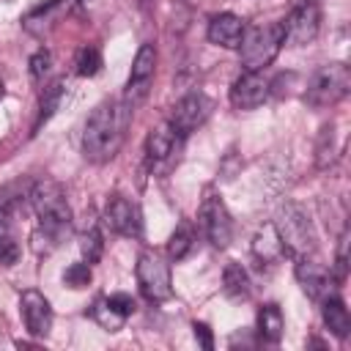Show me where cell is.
<instances>
[{
  "mask_svg": "<svg viewBox=\"0 0 351 351\" xmlns=\"http://www.w3.org/2000/svg\"><path fill=\"white\" fill-rule=\"evenodd\" d=\"M90 318H93L101 329H107V332H118V329H123V324H126V315L110 302V296H99V299L93 302Z\"/></svg>",
  "mask_w": 351,
  "mask_h": 351,
  "instance_id": "7402d4cb",
  "label": "cell"
},
{
  "mask_svg": "<svg viewBox=\"0 0 351 351\" xmlns=\"http://www.w3.org/2000/svg\"><path fill=\"white\" fill-rule=\"evenodd\" d=\"M90 263H85V261H77V263H71L66 271H63V282L69 285V288H74V291H80V288H88L90 285Z\"/></svg>",
  "mask_w": 351,
  "mask_h": 351,
  "instance_id": "83f0119b",
  "label": "cell"
},
{
  "mask_svg": "<svg viewBox=\"0 0 351 351\" xmlns=\"http://www.w3.org/2000/svg\"><path fill=\"white\" fill-rule=\"evenodd\" d=\"M181 143H184V137H181L167 121H165L162 126L151 129L148 137H145V165H148V170H154V173H167V170L178 162Z\"/></svg>",
  "mask_w": 351,
  "mask_h": 351,
  "instance_id": "52a82bcc",
  "label": "cell"
},
{
  "mask_svg": "<svg viewBox=\"0 0 351 351\" xmlns=\"http://www.w3.org/2000/svg\"><path fill=\"white\" fill-rule=\"evenodd\" d=\"M132 112L134 110L123 99H104L93 107L82 132V154L88 162L104 165L121 151L126 129L132 123Z\"/></svg>",
  "mask_w": 351,
  "mask_h": 351,
  "instance_id": "6da1fadb",
  "label": "cell"
},
{
  "mask_svg": "<svg viewBox=\"0 0 351 351\" xmlns=\"http://www.w3.org/2000/svg\"><path fill=\"white\" fill-rule=\"evenodd\" d=\"M80 252H82V261L85 263H99L101 252H104V241H101V233L99 228H88L82 236H80Z\"/></svg>",
  "mask_w": 351,
  "mask_h": 351,
  "instance_id": "d4e9b609",
  "label": "cell"
},
{
  "mask_svg": "<svg viewBox=\"0 0 351 351\" xmlns=\"http://www.w3.org/2000/svg\"><path fill=\"white\" fill-rule=\"evenodd\" d=\"M101 69V52L99 47H82L77 58V74L80 77H96Z\"/></svg>",
  "mask_w": 351,
  "mask_h": 351,
  "instance_id": "4316f807",
  "label": "cell"
},
{
  "mask_svg": "<svg viewBox=\"0 0 351 351\" xmlns=\"http://www.w3.org/2000/svg\"><path fill=\"white\" fill-rule=\"evenodd\" d=\"M3 93H5V85H3V80H0V99H3Z\"/></svg>",
  "mask_w": 351,
  "mask_h": 351,
  "instance_id": "836d02e7",
  "label": "cell"
},
{
  "mask_svg": "<svg viewBox=\"0 0 351 351\" xmlns=\"http://www.w3.org/2000/svg\"><path fill=\"white\" fill-rule=\"evenodd\" d=\"M351 90V69L346 63H324L304 88V101L313 110L335 107Z\"/></svg>",
  "mask_w": 351,
  "mask_h": 351,
  "instance_id": "5b68a950",
  "label": "cell"
},
{
  "mask_svg": "<svg viewBox=\"0 0 351 351\" xmlns=\"http://www.w3.org/2000/svg\"><path fill=\"white\" fill-rule=\"evenodd\" d=\"M27 200L38 217V228L33 233L36 247L44 241L47 244L44 250H55L71 233V206L66 200V189L58 181L44 178V181H36L30 186Z\"/></svg>",
  "mask_w": 351,
  "mask_h": 351,
  "instance_id": "7a4b0ae2",
  "label": "cell"
},
{
  "mask_svg": "<svg viewBox=\"0 0 351 351\" xmlns=\"http://www.w3.org/2000/svg\"><path fill=\"white\" fill-rule=\"evenodd\" d=\"M211 110H214V101H211L206 93H200V90H197V93H186L184 99H178V101L173 104L167 123L186 140L197 126H203V123L208 121Z\"/></svg>",
  "mask_w": 351,
  "mask_h": 351,
  "instance_id": "8fae6325",
  "label": "cell"
},
{
  "mask_svg": "<svg viewBox=\"0 0 351 351\" xmlns=\"http://www.w3.org/2000/svg\"><path fill=\"white\" fill-rule=\"evenodd\" d=\"M80 0H44L41 5H36L33 11H27L22 16V27L33 36H44L49 33L55 25H60L74 8H77Z\"/></svg>",
  "mask_w": 351,
  "mask_h": 351,
  "instance_id": "9a60e30c",
  "label": "cell"
},
{
  "mask_svg": "<svg viewBox=\"0 0 351 351\" xmlns=\"http://www.w3.org/2000/svg\"><path fill=\"white\" fill-rule=\"evenodd\" d=\"M60 99H63V82L55 80V82L47 85L44 93H41V101H38V118H36V123H33V134L41 129V123H47V121L55 115V110L60 107Z\"/></svg>",
  "mask_w": 351,
  "mask_h": 351,
  "instance_id": "603a6c76",
  "label": "cell"
},
{
  "mask_svg": "<svg viewBox=\"0 0 351 351\" xmlns=\"http://www.w3.org/2000/svg\"><path fill=\"white\" fill-rule=\"evenodd\" d=\"M302 3H313V0H293V5H302Z\"/></svg>",
  "mask_w": 351,
  "mask_h": 351,
  "instance_id": "e575fe53",
  "label": "cell"
},
{
  "mask_svg": "<svg viewBox=\"0 0 351 351\" xmlns=\"http://www.w3.org/2000/svg\"><path fill=\"white\" fill-rule=\"evenodd\" d=\"M274 230L282 241L285 255L291 258H304L315 252V230L310 225V217L296 206V203H285L277 208L274 214Z\"/></svg>",
  "mask_w": 351,
  "mask_h": 351,
  "instance_id": "277c9868",
  "label": "cell"
},
{
  "mask_svg": "<svg viewBox=\"0 0 351 351\" xmlns=\"http://www.w3.org/2000/svg\"><path fill=\"white\" fill-rule=\"evenodd\" d=\"M22 255L16 236L8 230V222H0V266H14Z\"/></svg>",
  "mask_w": 351,
  "mask_h": 351,
  "instance_id": "484cf974",
  "label": "cell"
},
{
  "mask_svg": "<svg viewBox=\"0 0 351 351\" xmlns=\"http://www.w3.org/2000/svg\"><path fill=\"white\" fill-rule=\"evenodd\" d=\"M280 25H282V44L285 47H307L310 41H315V36L321 30V8L315 3L293 5L288 19Z\"/></svg>",
  "mask_w": 351,
  "mask_h": 351,
  "instance_id": "30bf717a",
  "label": "cell"
},
{
  "mask_svg": "<svg viewBox=\"0 0 351 351\" xmlns=\"http://www.w3.org/2000/svg\"><path fill=\"white\" fill-rule=\"evenodd\" d=\"M332 126H324L321 129V143H318V167H326L335 156V143H332Z\"/></svg>",
  "mask_w": 351,
  "mask_h": 351,
  "instance_id": "4dcf8cb0",
  "label": "cell"
},
{
  "mask_svg": "<svg viewBox=\"0 0 351 351\" xmlns=\"http://www.w3.org/2000/svg\"><path fill=\"white\" fill-rule=\"evenodd\" d=\"M27 66H30V77H33L36 82H41V80L49 74V66H52V55H49V49H44V47H41V49L30 58V63H27Z\"/></svg>",
  "mask_w": 351,
  "mask_h": 351,
  "instance_id": "f546056e",
  "label": "cell"
},
{
  "mask_svg": "<svg viewBox=\"0 0 351 351\" xmlns=\"http://www.w3.org/2000/svg\"><path fill=\"white\" fill-rule=\"evenodd\" d=\"M282 332H285V315H282L280 304L266 302V304L258 310V335H261L266 343H280Z\"/></svg>",
  "mask_w": 351,
  "mask_h": 351,
  "instance_id": "ffe728a7",
  "label": "cell"
},
{
  "mask_svg": "<svg viewBox=\"0 0 351 351\" xmlns=\"http://www.w3.org/2000/svg\"><path fill=\"white\" fill-rule=\"evenodd\" d=\"M197 217H200V228H203L206 239L211 241V247L225 250L233 239V217H230L225 200L217 192H206Z\"/></svg>",
  "mask_w": 351,
  "mask_h": 351,
  "instance_id": "ba28073f",
  "label": "cell"
},
{
  "mask_svg": "<svg viewBox=\"0 0 351 351\" xmlns=\"http://www.w3.org/2000/svg\"><path fill=\"white\" fill-rule=\"evenodd\" d=\"M269 99V80L261 71H244L230 85V104L236 110H255Z\"/></svg>",
  "mask_w": 351,
  "mask_h": 351,
  "instance_id": "2e32d148",
  "label": "cell"
},
{
  "mask_svg": "<svg viewBox=\"0 0 351 351\" xmlns=\"http://www.w3.org/2000/svg\"><path fill=\"white\" fill-rule=\"evenodd\" d=\"M192 332H195V340L200 343V348H206V351L214 348V335H211V326H208V324L195 321V324H192Z\"/></svg>",
  "mask_w": 351,
  "mask_h": 351,
  "instance_id": "1f68e13d",
  "label": "cell"
},
{
  "mask_svg": "<svg viewBox=\"0 0 351 351\" xmlns=\"http://www.w3.org/2000/svg\"><path fill=\"white\" fill-rule=\"evenodd\" d=\"M252 255H255L261 263H274V261H280V258L285 255L282 241H280V236H277V230H274L271 222L263 225V228L255 233V239H252Z\"/></svg>",
  "mask_w": 351,
  "mask_h": 351,
  "instance_id": "d6986e66",
  "label": "cell"
},
{
  "mask_svg": "<svg viewBox=\"0 0 351 351\" xmlns=\"http://www.w3.org/2000/svg\"><path fill=\"white\" fill-rule=\"evenodd\" d=\"M293 274H296L302 291H304L310 299H315V302H324L326 296H335V293H337V285H340V282L335 280V274H332L326 266H321L318 261H313V255L296 258Z\"/></svg>",
  "mask_w": 351,
  "mask_h": 351,
  "instance_id": "7c38bea8",
  "label": "cell"
},
{
  "mask_svg": "<svg viewBox=\"0 0 351 351\" xmlns=\"http://www.w3.org/2000/svg\"><path fill=\"white\" fill-rule=\"evenodd\" d=\"M140 3H143V5H145V3H151V0H140Z\"/></svg>",
  "mask_w": 351,
  "mask_h": 351,
  "instance_id": "d590c367",
  "label": "cell"
},
{
  "mask_svg": "<svg viewBox=\"0 0 351 351\" xmlns=\"http://www.w3.org/2000/svg\"><path fill=\"white\" fill-rule=\"evenodd\" d=\"M110 302H112V304H115L126 318L134 313V299H132L129 293H110Z\"/></svg>",
  "mask_w": 351,
  "mask_h": 351,
  "instance_id": "d6a6232c",
  "label": "cell"
},
{
  "mask_svg": "<svg viewBox=\"0 0 351 351\" xmlns=\"http://www.w3.org/2000/svg\"><path fill=\"white\" fill-rule=\"evenodd\" d=\"M134 277L140 285V293L148 302H167L173 299V277H170V263L154 252V250H143L134 266Z\"/></svg>",
  "mask_w": 351,
  "mask_h": 351,
  "instance_id": "8992f818",
  "label": "cell"
},
{
  "mask_svg": "<svg viewBox=\"0 0 351 351\" xmlns=\"http://www.w3.org/2000/svg\"><path fill=\"white\" fill-rule=\"evenodd\" d=\"M154 74H156V49H154V44H143L134 55V63H132V71L126 80V90L121 96L132 110L145 101L151 82H154Z\"/></svg>",
  "mask_w": 351,
  "mask_h": 351,
  "instance_id": "9c48e42d",
  "label": "cell"
},
{
  "mask_svg": "<svg viewBox=\"0 0 351 351\" xmlns=\"http://www.w3.org/2000/svg\"><path fill=\"white\" fill-rule=\"evenodd\" d=\"M332 274H335L337 282H343L346 274H348V228L337 239V255H335V271Z\"/></svg>",
  "mask_w": 351,
  "mask_h": 351,
  "instance_id": "f1b7e54d",
  "label": "cell"
},
{
  "mask_svg": "<svg viewBox=\"0 0 351 351\" xmlns=\"http://www.w3.org/2000/svg\"><path fill=\"white\" fill-rule=\"evenodd\" d=\"M104 225L115 230L118 236L126 239H140L143 236V214L140 206L123 195H112L104 206Z\"/></svg>",
  "mask_w": 351,
  "mask_h": 351,
  "instance_id": "4fadbf2b",
  "label": "cell"
},
{
  "mask_svg": "<svg viewBox=\"0 0 351 351\" xmlns=\"http://www.w3.org/2000/svg\"><path fill=\"white\" fill-rule=\"evenodd\" d=\"M222 288H225V296L228 299H236V302H241V299H247L250 296V274H247V269L241 266V263H236V261H230L228 266H225V271H222Z\"/></svg>",
  "mask_w": 351,
  "mask_h": 351,
  "instance_id": "44dd1931",
  "label": "cell"
},
{
  "mask_svg": "<svg viewBox=\"0 0 351 351\" xmlns=\"http://www.w3.org/2000/svg\"><path fill=\"white\" fill-rule=\"evenodd\" d=\"M244 19L241 16H236V14H217V16H211V22H208V30H206V36H208V41L211 44H217V47H225V49H239V44H241V36H244Z\"/></svg>",
  "mask_w": 351,
  "mask_h": 351,
  "instance_id": "e0dca14e",
  "label": "cell"
},
{
  "mask_svg": "<svg viewBox=\"0 0 351 351\" xmlns=\"http://www.w3.org/2000/svg\"><path fill=\"white\" fill-rule=\"evenodd\" d=\"M282 49V25L280 22H261L244 27L239 52L244 71H263Z\"/></svg>",
  "mask_w": 351,
  "mask_h": 351,
  "instance_id": "3957f363",
  "label": "cell"
},
{
  "mask_svg": "<svg viewBox=\"0 0 351 351\" xmlns=\"http://www.w3.org/2000/svg\"><path fill=\"white\" fill-rule=\"evenodd\" d=\"M321 315H324L326 329H329L335 337H340V340L348 337V332H351V315H348V307H346V302L340 299V293L326 296V299L321 302Z\"/></svg>",
  "mask_w": 351,
  "mask_h": 351,
  "instance_id": "ac0fdd59",
  "label": "cell"
},
{
  "mask_svg": "<svg viewBox=\"0 0 351 351\" xmlns=\"http://www.w3.org/2000/svg\"><path fill=\"white\" fill-rule=\"evenodd\" d=\"M19 313L25 318V326L33 337H47L49 329H52V304L49 299L36 291V288H27L19 293Z\"/></svg>",
  "mask_w": 351,
  "mask_h": 351,
  "instance_id": "5bb4252c",
  "label": "cell"
},
{
  "mask_svg": "<svg viewBox=\"0 0 351 351\" xmlns=\"http://www.w3.org/2000/svg\"><path fill=\"white\" fill-rule=\"evenodd\" d=\"M192 247H195V228L189 222H181L173 230L170 241H167V258L170 261H184L192 252Z\"/></svg>",
  "mask_w": 351,
  "mask_h": 351,
  "instance_id": "cb8c5ba5",
  "label": "cell"
}]
</instances>
